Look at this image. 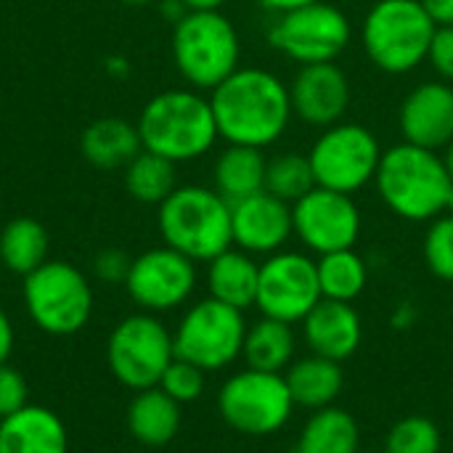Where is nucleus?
Masks as SVG:
<instances>
[{
  "instance_id": "nucleus-45",
  "label": "nucleus",
  "mask_w": 453,
  "mask_h": 453,
  "mask_svg": "<svg viewBox=\"0 0 453 453\" xmlns=\"http://www.w3.org/2000/svg\"><path fill=\"white\" fill-rule=\"evenodd\" d=\"M122 5H130V8H143V5H151L157 0H119Z\"/></svg>"
},
{
  "instance_id": "nucleus-42",
  "label": "nucleus",
  "mask_w": 453,
  "mask_h": 453,
  "mask_svg": "<svg viewBox=\"0 0 453 453\" xmlns=\"http://www.w3.org/2000/svg\"><path fill=\"white\" fill-rule=\"evenodd\" d=\"M188 11H220L228 0H183Z\"/></svg>"
},
{
  "instance_id": "nucleus-18",
  "label": "nucleus",
  "mask_w": 453,
  "mask_h": 453,
  "mask_svg": "<svg viewBox=\"0 0 453 453\" xmlns=\"http://www.w3.org/2000/svg\"><path fill=\"white\" fill-rule=\"evenodd\" d=\"M398 127L406 143L443 151L453 138V85L443 80L419 82L398 109Z\"/></svg>"
},
{
  "instance_id": "nucleus-5",
  "label": "nucleus",
  "mask_w": 453,
  "mask_h": 453,
  "mask_svg": "<svg viewBox=\"0 0 453 453\" xmlns=\"http://www.w3.org/2000/svg\"><path fill=\"white\" fill-rule=\"evenodd\" d=\"M173 64L183 82L210 93L242 66V37L223 11H188L173 24Z\"/></svg>"
},
{
  "instance_id": "nucleus-40",
  "label": "nucleus",
  "mask_w": 453,
  "mask_h": 453,
  "mask_svg": "<svg viewBox=\"0 0 453 453\" xmlns=\"http://www.w3.org/2000/svg\"><path fill=\"white\" fill-rule=\"evenodd\" d=\"M157 11H159V16L167 24H178L188 13V8H186L183 0H157Z\"/></svg>"
},
{
  "instance_id": "nucleus-4",
  "label": "nucleus",
  "mask_w": 453,
  "mask_h": 453,
  "mask_svg": "<svg viewBox=\"0 0 453 453\" xmlns=\"http://www.w3.org/2000/svg\"><path fill=\"white\" fill-rule=\"evenodd\" d=\"M157 228L167 247L194 263H210L234 247L231 202L210 186H178L157 207Z\"/></svg>"
},
{
  "instance_id": "nucleus-9",
  "label": "nucleus",
  "mask_w": 453,
  "mask_h": 453,
  "mask_svg": "<svg viewBox=\"0 0 453 453\" xmlns=\"http://www.w3.org/2000/svg\"><path fill=\"white\" fill-rule=\"evenodd\" d=\"M380 138L361 122H337L319 130V138L308 149V162L316 186L356 196L361 188L374 183L380 159Z\"/></svg>"
},
{
  "instance_id": "nucleus-35",
  "label": "nucleus",
  "mask_w": 453,
  "mask_h": 453,
  "mask_svg": "<svg viewBox=\"0 0 453 453\" xmlns=\"http://www.w3.org/2000/svg\"><path fill=\"white\" fill-rule=\"evenodd\" d=\"M24 406H29V385L19 369H13L11 364H3L0 366V419L21 411Z\"/></svg>"
},
{
  "instance_id": "nucleus-3",
  "label": "nucleus",
  "mask_w": 453,
  "mask_h": 453,
  "mask_svg": "<svg viewBox=\"0 0 453 453\" xmlns=\"http://www.w3.org/2000/svg\"><path fill=\"white\" fill-rule=\"evenodd\" d=\"M135 127L146 151L175 165L202 159L220 138L210 96L194 88H170L151 96L138 114Z\"/></svg>"
},
{
  "instance_id": "nucleus-17",
  "label": "nucleus",
  "mask_w": 453,
  "mask_h": 453,
  "mask_svg": "<svg viewBox=\"0 0 453 453\" xmlns=\"http://www.w3.org/2000/svg\"><path fill=\"white\" fill-rule=\"evenodd\" d=\"M231 234L234 247L250 255H276L295 236L292 204L279 196L260 191L231 204Z\"/></svg>"
},
{
  "instance_id": "nucleus-41",
  "label": "nucleus",
  "mask_w": 453,
  "mask_h": 453,
  "mask_svg": "<svg viewBox=\"0 0 453 453\" xmlns=\"http://www.w3.org/2000/svg\"><path fill=\"white\" fill-rule=\"evenodd\" d=\"M265 11L271 13H284V11H292V8H300V5H311V3H319V0H257Z\"/></svg>"
},
{
  "instance_id": "nucleus-24",
  "label": "nucleus",
  "mask_w": 453,
  "mask_h": 453,
  "mask_svg": "<svg viewBox=\"0 0 453 453\" xmlns=\"http://www.w3.org/2000/svg\"><path fill=\"white\" fill-rule=\"evenodd\" d=\"M265 167L268 157L263 149L226 143L212 165V188L226 202H242L252 194L265 191Z\"/></svg>"
},
{
  "instance_id": "nucleus-19",
  "label": "nucleus",
  "mask_w": 453,
  "mask_h": 453,
  "mask_svg": "<svg viewBox=\"0 0 453 453\" xmlns=\"http://www.w3.org/2000/svg\"><path fill=\"white\" fill-rule=\"evenodd\" d=\"M300 324H303V337L311 353L340 361V364L350 358L364 340L361 316L353 308V303L321 297L316 308Z\"/></svg>"
},
{
  "instance_id": "nucleus-10",
  "label": "nucleus",
  "mask_w": 453,
  "mask_h": 453,
  "mask_svg": "<svg viewBox=\"0 0 453 453\" xmlns=\"http://www.w3.org/2000/svg\"><path fill=\"white\" fill-rule=\"evenodd\" d=\"M173 358V332L159 321V316L146 311L122 319L106 342L109 372L119 385L135 393L157 388Z\"/></svg>"
},
{
  "instance_id": "nucleus-6",
  "label": "nucleus",
  "mask_w": 453,
  "mask_h": 453,
  "mask_svg": "<svg viewBox=\"0 0 453 453\" xmlns=\"http://www.w3.org/2000/svg\"><path fill=\"white\" fill-rule=\"evenodd\" d=\"M438 24L419 0H377L361 21V48L385 74H409L427 61Z\"/></svg>"
},
{
  "instance_id": "nucleus-26",
  "label": "nucleus",
  "mask_w": 453,
  "mask_h": 453,
  "mask_svg": "<svg viewBox=\"0 0 453 453\" xmlns=\"http://www.w3.org/2000/svg\"><path fill=\"white\" fill-rule=\"evenodd\" d=\"M361 430L353 414L326 406L311 414L289 453H358Z\"/></svg>"
},
{
  "instance_id": "nucleus-8",
  "label": "nucleus",
  "mask_w": 453,
  "mask_h": 453,
  "mask_svg": "<svg viewBox=\"0 0 453 453\" xmlns=\"http://www.w3.org/2000/svg\"><path fill=\"white\" fill-rule=\"evenodd\" d=\"M265 37L273 50L300 66L326 64L337 61L348 50L353 40V24L340 5L319 0L276 13L268 24Z\"/></svg>"
},
{
  "instance_id": "nucleus-15",
  "label": "nucleus",
  "mask_w": 453,
  "mask_h": 453,
  "mask_svg": "<svg viewBox=\"0 0 453 453\" xmlns=\"http://www.w3.org/2000/svg\"><path fill=\"white\" fill-rule=\"evenodd\" d=\"M292 226L305 250L329 255L337 250H353L364 220L350 194L316 186L292 204Z\"/></svg>"
},
{
  "instance_id": "nucleus-30",
  "label": "nucleus",
  "mask_w": 453,
  "mask_h": 453,
  "mask_svg": "<svg viewBox=\"0 0 453 453\" xmlns=\"http://www.w3.org/2000/svg\"><path fill=\"white\" fill-rule=\"evenodd\" d=\"M319 284L321 297L353 303L364 295L369 284V265L356 250H337L329 255H319Z\"/></svg>"
},
{
  "instance_id": "nucleus-22",
  "label": "nucleus",
  "mask_w": 453,
  "mask_h": 453,
  "mask_svg": "<svg viewBox=\"0 0 453 453\" xmlns=\"http://www.w3.org/2000/svg\"><path fill=\"white\" fill-rule=\"evenodd\" d=\"M257 281H260V263L255 255L228 247L218 257L207 263V292L210 297L236 308L247 311L257 300Z\"/></svg>"
},
{
  "instance_id": "nucleus-16",
  "label": "nucleus",
  "mask_w": 453,
  "mask_h": 453,
  "mask_svg": "<svg viewBox=\"0 0 453 453\" xmlns=\"http://www.w3.org/2000/svg\"><path fill=\"white\" fill-rule=\"evenodd\" d=\"M289 101L292 114L303 125L326 130L345 119L353 101V85L337 61L305 64L289 82Z\"/></svg>"
},
{
  "instance_id": "nucleus-32",
  "label": "nucleus",
  "mask_w": 453,
  "mask_h": 453,
  "mask_svg": "<svg viewBox=\"0 0 453 453\" xmlns=\"http://www.w3.org/2000/svg\"><path fill=\"white\" fill-rule=\"evenodd\" d=\"M385 453H441V430L427 417H403L390 427Z\"/></svg>"
},
{
  "instance_id": "nucleus-29",
  "label": "nucleus",
  "mask_w": 453,
  "mask_h": 453,
  "mask_svg": "<svg viewBox=\"0 0 453 453\" xmlns=\"http://www.w3.org/2000/svg\"><path fill=\"white\" fill-rule=\"evenodd\" d=\"M122 175L125 191L141 204L159 207L178 188V165L146 149L133 162H127Z\"/></svg>"
},
{
  "instance_id": "nucleus-37",
  "label": "nucleus",
  "mask_w": 453,
  "mask_h": 453,
  "mask_svg": "<svg viewBox=\"0 0 453 453\" xmlns=\"http://www.w3.org/2000/svg\"><path fill=\"white\" fill-rule=\"evenodd\" d=\"M427 64L435 69L438 80L453 85V27H438L430 42Z\"/></svg>"
},
{
  "instance_id": "nucleus-33",
  "label": "nucleus",
  "mask_w": 453,
  "mask_h": 453,
  "mask_svg": "<svg viewBox=\"0 0 453 453\" xmlns=\"http://www.w3.org/2000/svg\"><path fill=\"white\" fill-rule=\"evenodd\" d=\"M422 255H425V265L427 271L446 281L453 284V215L443 212L435 220H430V228L425 234L422 242Z\"/></svg>"
},
{
  "instance_id": "nucleus-34",
  "label": "nucleus",
  "mask_w": 453,
  "mask_h": 453,
  "mask_svg": "<svg viewBox=\"0 0 453 453\" xmlns=\"http://www.w3.org/2000/svg\"><path fill=\"white\" fill-rule=\"evenodd\" d=\"M204 377H207V372H202L199 366H194L183 358H173V364L165 369L157 388H162L173 401H178L183 406V403H194L204 393Z\"/></svg>"
},
{
  "instance_id": "nucleus-39",
  "label": "nucleus",
  "mask_w": 453,
  "mask_h": 453,
  "mask_svg": "<svg viewBox=\"0 0 453 453\" xmlns=\"http://www.w3.org/2000/svg\"><path fill=\"white\" fill-rule=\"evenodd\" d=\"M438 27H453V0H419Z\"/></svg>"
},
{
  "instance_id": "nucleus-27",
  "label": "nucleus",
  "mask_w": 453,
  "mask_h": 453,
  "mask_svg": "<svg viewBox=\"0 0 453 453\" xmlns=\"http://www.w3.org/2000/svg\"><path fill=\"white\" fill-rule=\"evenodd\" d=\"M295 348L297 342H295L292 324L263 316L257 324L247 326L242 356L247 361V369L284 374L295 358Z\"/></svg>"
},
{
  "instance_id": "nucleus-13",
  "label": "nucleus",
  "mask_w": 453,
  "mask_h": 453,
  "mask_svg": "<svg viewBox=\"0 0 453 453\" xmlns=\"http://www.w3.org/2000/svg\"><path fill=\"white\" fill-rule=\"evenodd\" d=\"M321 300L319 268L303 252H276L260 263L255 308L276 321L297 324Z\"/></svg>"
},
{
  "instance_id": "nucleus-25",
  "label": "nucleus",
  "mask_w": 453,
  "mask_h": 453,
  "mask_svg": "<svg viewBox=\"0 0 453 453\" xmlns=\"http://www.w3.org/2000/svg\"><path fill=\"white\" fill-rule=\"evenodd\" d=\"M284 380H287L295 406H305L311 411L332 406L345 388V374H342L340 361H332L316 353H311L303 361L289 364V369L284 372Z\"/></svg>"
},
{
  "instance_id": "nucleus-46",
  "label": "nucleus",
  "mask_w": 453,
  "mask_h": 453,
  "mask_svg": "<svg viewBox=\"0 0 453 453\" xmlns=\"http://www.w3.org/2000/svg\"><path fill=\"white\" fill-rule=\"evenodd\" d=\"M446 212H451L453 215V183H451V191H449V207H446Z\"/></svg>"
},
{
  "instance_id": "nucleus-1",
  "label": "nucleus",
  "mask_w": 453,
  "mask_h": 453,
  "mask_svg": "<svg viewBox=\"0 0 453 453\" xmlns=\"http://www.w3.org/2000/svg\"><path fill=\"white\" fill-rule=\"evenodd\" d=\"M210 106L218 135L226 143L268 149L284 138L292 122L289 82L263 66H239L215 90Z\"/></svg>"
},
{
  "instance_id": "nucleus-31",
  "label": "nucleus",
  "mask_w": 453,
  "mask_h": 453,
  "mask_svg": "<svg viewBox=\"0 0 453 453\" xmlns=\"http://www.w3.org/2000/svg\"><path fill=\"white\" fill-rule=\"evenodd\" d=\"M311 188H316V178L308 162V154L284 151L268 159L265 167V191L279 196L287 204L303 199Z\"/></svg>"
},
{
  "instance_id": "nucleus-12",
  "label": "nucleus",
  "mask_w": 453,
  "mask_h": 453,
  "mask_svg": "<svg viewBox=\"0 0 453 453\" xmlns=\"http://www.w3.org/2000/svg\"><path fill=\"white\" fill-rule=\"evenodd\" d=\"M218 411L231 430L250 438H265L289 422L295 401L284 374L244 369L220 388Z\"/></svg>"
},
{
  "instance_id": "nucleus-28",
  "label": "nucleus",
  "mask_w": 453,
  "mask_h": 453,
  "mask_svg": "<svg viewBox=\"0 0 453 453\" xmlns=\"http://www.w3.org/2000/svg\"><path fill=\"white\" fill-rule=\"evenodd\" d=\"M48 231L35 218H13L0 231V265L21 279L48 260Z\"/></svg>"
},
{
  "instance_id": "nucleus-23",
  "label": "nucleus",
  "mask_w": 453,
  "mask_h": 453,
  "mask_svg": "<svg viewBox=\"0 0 453 453\" xmlns=\"http://www.w3.org/2000/svg\"><path fill=\"white\" fill-rule=\"evenodd\" d=\"M130 435L149 449H162L175 441L180 430V403L173 401L162 388L135 393L125 414Z\"/></svg>"
},
{
  "instance_id": "nucleus-14",
  "label": "nucleus",
  "mask_w": 453,
  "mask_h": 453,
  "mask_svg": "<svg viewBox=\"0 0 453 453\" xmlns=\"http://www.w3.org/2000/svg\"><path fill=\"white\" fill-rule=\"evenodd\" d=\"M130 300L146 313H167L188 303L196 289V263L162 244L141 252L125 279Z\"/></svg>"
},
{
  "instance_id": "nucleus-20",
  "label": "nucleus",
  "mask_w": 453,
  "mask_h": 453,
  "mask_svg": "<svg viewBox=\"0 0 453 453\" xmlns=\"http://www.w3.org/2000/svg\"><path fill=\"white\" fill-rule=\"evenodd\" d=\"M0 453H69L66 425L56 411L29 403L0 419Z\"/></svg>"
},
{
  "instance_id": "nucleus-2",
  "label": "nucleus",
  "mask_w": 453,
  "mask_h": 453,
  "mask_svg": "<svg viewBox=\"0 0 453 453\" xmlns=\"http://www.w3.org/2000/svg\"><path fill=\"white\" fill-rule=\"evenodd\" d=\"M451 173L441 151L414 143H395L382 151L374 186L382 204L411 223H430L449 207Z\"/></svg>"
},
{
  "instance_id": "nucleus-38",
  "label": "nucleus",
  "mask_w": 453,
  "mask_h": 453,
  "mask_svg": "<svg viewBox=\"0 0 453 453\" xmlns=\"http://www.w3.org/2000/svg\"><path fill=\"white\" fill-rule=\"evenodd\" d=\"M13 345H16L13 321H11V316L0 308V366L8 364V358H11V353H13Z\"/></svg>"
},
{
  "instance_id": "nucleus-36",
  "label": "nucleus",
  "mask_w": 453,
  "mask_h": 453,
  "mask_svg": "<svg viewBox=\"0 0 453 453\" xmlns=\"http://www.w3.org/2000/svg\"><path fill=\"white\" fill-rule=\"evenodd\" d=\"M130 263H133V257L127 252H122L117 247H106V250L96 252V257H93V276L111 287L125 284V279L130 273Z\"/></svg>"
},
{
  "instance_id": "nucleus-43",
  "label": "nucleus",
  "mask_w": 453,
  "mask_h": 453,
  "mask_svg": "<svg viewBox=\"0 0 453 453\" xmlns=\"http://www.w3.org/2000/svg\"><path fill=\"white\" fill-rule=\"evenodd\" d=\"M106 72H111V74H127V61L125 58H111L106 64Z\"/></svg>"
},
{
  "instance_id": "nucleus-47",
  "label": "nucleus",
  "mask_w": 453,
  "mask_h": 453,
  "mask_svg": "<svg viewBox=\"0 0 453 453\" xmlns=\"http://www.w3.org/2000/svg\"><path fill=\"white\" fill-rule=\"evenodd\" d=\"M0 273H3V265H0Z\"/></svg>"
},
{
  "instance_id": "nucleus-21",
  "label": "nucleus",
  "mask_w": 453,
  "mask_h": 453,
  "mask_svg": "<svg viewBox=\"0 0 453 453\" xmlns=\"http://www.w3.org/2000/svg\"><path fill=\"white\" fill-rule=\"evenodd\" d=\"M80 151L96 170H125L141 151L138 127L122 117H98L80 135Z\"/></svg>"
},
{
  "instance_id": "nucleus-7",
  "label": "nucleus",
  "mask_w": 453,
  "mask_h": 453,
  "mask_svg": "<svg viewBox=\"0 0 453 453\" xmlns=\"http://www.w3.org/2000/svg\"><path fill=\"white\" fill-rule=\"evenodd\" d=\"M29 321L50 337L82 332L93 316V287L88 276L66 260H45L21 287Z\"/></svg>"
},
{
  "instance_id": "nucleus-44",
  "label": "nucleus",
  "mask_w": 453,
  "mask_h": 453,
  "mask_svg": "<svg viewBox=\"0 0 453 453\" xmlns=\"http://www.w3.org/2000/svg\"><path fill=\"white\" fill-rule=\"evenodd\" d=\"M443 159H446V167H449V173H451V178H453V138H451V143L443 149Z\"/></svg>"
},
{
  "instance_id": "nucleus-11",
  "label": "nucleus",
  "mask_w": 453,
  "mask_h": 453,
  "mask_svg": "<svg viewBox=\"0 0 453 453\" xmlns=\"http://www.w3.org/2000/svg\"><path fill=\"white\" fill-rule=\"evenodd\" d=\"M244 337V311L215 297H204L180 316L178 329L173 332L175 358H183L207 374L220 372L242 356Z\"/></svg>"
}]
</instances>
